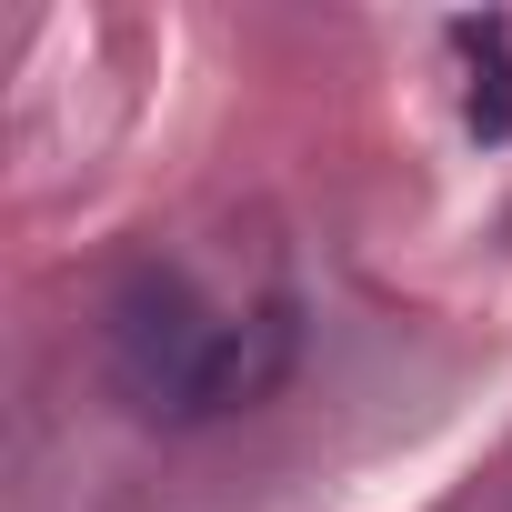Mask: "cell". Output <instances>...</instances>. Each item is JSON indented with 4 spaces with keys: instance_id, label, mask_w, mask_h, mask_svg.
Instances as JSON below:
<instances>
[{
    "instance_id": "obj_1",
    "label": "cell",
    "mask_w": 512,
    "mask_h": 512,
    "mask_svg": "<svg viewBox=\"0 0 512 512\" xmlns=\"http://www.w3.org/2000/svg\"><path fill=\"white\" fill-rule=\"evenodd\" d=\"M292 342H302L292 302L201 312V292L181 272H131L111 292V322H101L111 382L131 392V412H161V422H211V412L262 402L292 372Z\"/></svg>"
},
{
    "instance_id": "obj_2",
    "label": "cell",
    "mask_w": 512,
    "mask_h": 512,
    "mask_svg": "<svg viewBox=\"0 0 512 512\" xmlns=\"http://www.w3.org/2000/svg\"><path fill=\"white\" fill-rule=\"evenodd\" d=\"M452 41L482 61V71H472V131H482V141H502V131H512V61H502V21H462Z\"/></svg>"
}]
</instances>
